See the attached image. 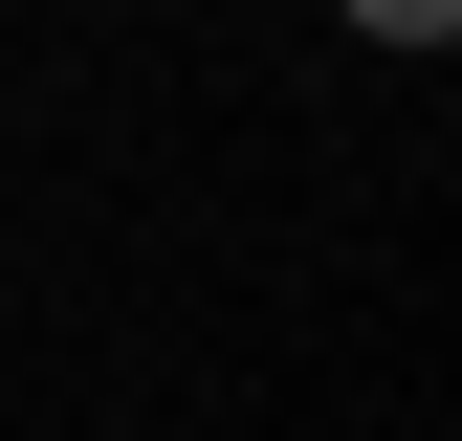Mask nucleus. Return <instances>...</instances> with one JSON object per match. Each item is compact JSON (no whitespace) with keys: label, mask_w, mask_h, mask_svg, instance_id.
<instances>
[{"label":"nucleus","mask_w":462,"mask_h":441,"mask_svg":"<svg viewBox=\"0 0 462 441\" xmlns=\"http://www.w3.org/2000/svg\"><path fill=\"white\" fill-rule=\"evenodd\" d=\"M330 23H374V44H440V23H462V0H330Z\"/></svg>","instance_id":"f257e3e1"}]
</instances>
